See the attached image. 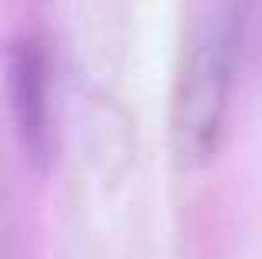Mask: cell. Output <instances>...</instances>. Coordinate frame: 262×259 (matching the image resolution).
Returning <instances> with one entry per match:
<instances>
[{
    "label": "cell",
    "instance_id": "obj_1",
    "mask_svg": "<svg viewBox=\"0 0 262 259\" xmlns=\"http://www.w3.org/2000/svg\"><path fill=\"white\" fill-rule=\"evenodd\" d=\"M243 57V10L219 0L196 27L173 93V149L186 166H206L219 153Z\"/></svg>",
    "mask_w": 262,
    "mask_h": 259
},
{
    "label": "cell",
    "instance_id": "obj_2",
    "mask_svg": "<svg viewBox=\"0 0 262 259\" xmlns=\"http://www.w3.org/2000/svg\"><path fill=\"white\" fill-rule=\"evenodd\" d=\"M50 57L37 37H17L7 50V97L24 156L43 169L53 160L57 110L50 87Z\"/></svg>",
    "mask_w": 262,
    "mask_h": 259
}]
</instances>
